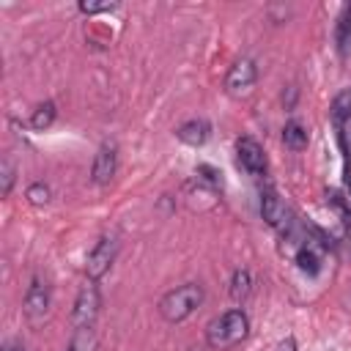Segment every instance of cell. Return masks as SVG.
Here are the masks:
<instances>
[{"label":"cell","instance_id":"cell-2","mask_svg":"<svg viewBox=\"0 0 351 351\" xmlns=\"http://www.w3.org/2000/svg\"><path fill=\"white\" fill-rule=\"evenodd\" d=\"M203 299H206V291H203L200 282H184V285L170 288V291L159 299L156 313H159L162 321H167V324H181V321H186V318L203 304Z\"/></svg>","mask_w":351,"mask_h":351},{"label":"cell","instance_id":"cell-18","mask_svg":"<svg viewBox=\"0 0 351 351\" xmlns=\"http://www.w3.org/2000/svg\"><path fill=\"white\" fill-rule=\"evenodd\" d=\"M14 181H16V167H14L11 156H3V162H0V195H3V197L11 195Z\"/></svg>","mask_w":351,"mask_h":351},{"label":"cell","instance_id":"cell-22","mask_svg":"<svg viewBox=\"0 0 351 351\" xmlns=\"http://www.w3.org/2000/svg\"><path fill=\"white\" fill-rule=\"evenodd\" d=\"M277 351H296V337H293V335L282 337V340L277 343Z\"/></svg>","mask_w":351,"mask_h":351},{"label":"cell","instance_id":"cell-12","mask_svg":"<svg viewBox=\"0 0 351 351\" xmlns=\"http://www.w3.org/2000/svg\"><path fill=\"white\" fill-rule=\"evenodd\" d=\"M228 293H230V299L239 302V304H244V302L250 299V293H252V274H250V269H236V271L230 274Z\"/></svg>","mask_w":351,"mask_h":351},{"label":"cell","instance_id":"cell-17","mask_svg":"<svg viewBox=\"0 0 351 351\" xmlns=\"http://www.w3.org/2000/svg\"><path fill=\"white\" fill-rule=\"evenodd\" d=\"M99 346V337H96V329L93 326H82V329H74L69 346L63 351H96Z\"/></svg>","mask_w":351,"mask_h":351},{"label":"cell","instance_id":"cell-10","mask_svg":"<svg viewBox=\"0 0 351 351\" xmlns=\"http://www.w3.org/2000/svg\"><path fill=\"white\" fill-rule=\"evenodd\" d=\"M176 137H178L184 145L200 148V145H206V140L211 137V123H208L206 118H189V121H184V123L176 129Z\"/></svg>","mask_w":351,"mask_h":351},{"label":"cell","instance_id":"cell-13","mask_svg":"<svg viewBox=\"0 0 351 351\" xmlns=\"http://www.w3.org/2000/svg\"><path fill=\"white\" fill-rule=\"evenodd\" d=\"M293 261H296V266L304 271V274H318L321 271V252L310 244V241H304L299 250H296V255H293Z\"/></svg>","mask_w":351,"mask_h":351},{"label":"cell","instance_id":"cell-11","mask_svg":"<svg viewBox=\"0 0 351 351\" xmlns=\"http://www.w3.org/2000/svg\"><path fill=\"white\" fill-rule=\"evenodd\" d=\"M282 143H285V148H291V151H304L307 143H310L307 126H304L302 121H296V118L285 121V126H282Z\"/></svg>","mask_w":351,"mask_h":351},{"label":"cell","instance_id":"cell-23","mask_svg":"<svg viewBox=\"0 0 351 351\" xmlns=\"http://www.w3.org/2000/svg\"><path fill=\"white\" fill-rule=\"evenodd\" d=\"M0 351H25V346H22L19 340H8V343H5Z\"/></svg>","mask_w":351,"mask_h":351},{"label":"cell","instance_id":"cell-6","mask_svg":"<svg viewBox=\"0 0 351 351\" xmlns=\"http://www.w3.org/2000/svg\"><path fill=\"white\" fill-rule=\"evenodd\" d=\"M236 159H239L241 170H244V173H250L252 178H261V176H266L269 159H266V151H263V145H261L255 137L244 134V137H239V140H236Z\"/></svg>","mask_w":351,"mask_h":351},{"label":"cell","instance_id":"cell-3","mask_svg":"<svg viewBox=\"0 0 351 351\" xmlns=\"http://www.w3.org/2000/svg\"><path fill=\"white\" fill-rule=\"evenodd\" d=\"M52 310V291L49 282L41 274H33L27 288H25V299H22V315L27 318V324L38 326L41 321H47Z\"/></svg>","mask_w":351,"mask_h":351},{"label":"cell","instance_id":"cell-4","mask_svg":"<svg viewBox=\"0 0 351 351\" xmlns=\"http://www.w3.org/2000/svg\"><path fill=\"white\" fill-rule=\"evenodd\" d=\"M101 310V288L96 280H85L74 296L71 304V326L82 329V326H93Z\"/></svg>","mask_w":351,"mask_h":351},{"label":"cell","instance_id":"cell-21","mask_svg":"<svg viewBox=\"0 0 351 351\" xmlns=\"http://www.w3.org/2000/svg\"><path fill=\"white\" fill-rule=\"evenodd\" d=\"M197 176H200L206 184H211V186H219V173H217L211 165H197Z\"/></svg>","mask_w":351,"mask_h":351},{"label":"cell","instance_id":"cell-8","mask_svg":"<svg viewBox=\"0 0 351 351\" xmlns=\"http://www.w3.org/2000/svg\"><path fill=\"white\" fill-rule=\"evenodd\" d=\"M255 80H258V66H255V60H250V58H239V60L228 69L225 90H228L230 96H247V93L252 90Z\"/></svg>","mask_w":351,"mask_h":351},{"label":"cell","instance_id":"cell-20","mask_svg":"<svg viewBox=\"0 0 351 351\" xmlns=\"http://www.w3.org/2000/svg\"><path fill=\"white\" fill-rule=\"evenodd\" d=\"M77 8H80V14L93 16V14H110V11H115L118 5H115V3H90V0H82Z\"/></svg>","mask_w":351,"mask_h":351},{"label":"cell","instance_id":"cell-9","mask_svg":"<svg viewBox=\"0 0 351 351\" xmlns=\"http://www.w3.org/2000/svg\"><path fill=\"white\" fill-rule=\"evenodd\" d=\"M261 217H263V222H266L269 228H277V230H282V228L291 222L282 197H280L277 189H271V186H266V189L261 192Z\"/></svg>","mask_w":351,"mask_h":351},{"label":"cell","instance_id":"cell-15","mask_svg":"<svg viewBox=\"0 0 351 351\" xmlns=\"http://www.w3.org/2000/svg\"><path fill=\"white\" fill-rule=\"evenodd\" d=\"M329 118H332L337 126H343V123L351 121V85L343 88L340 93H335V99H332V104H329Z\"/></svg>","mask_w":351,"mask_h":351},{"label":"cell","instance_id":"cell-16","mask_svg":"<svg viewBox=\"0 0 351 351\" xmlns=\"http://www.w3.org/2000/svg\"><path fill=\"white\" fill-rule=\"evenodd\" d=\"M55 118H58L55 101H41V104H36L33 112H30V129L44 132V129H49V126L55 123Z\"/></svg>","mask_w":351,"mask_h":351},{"label":"cell","instance_id":"cell-5","mask_svg":"<svg viewBox=\"0 0 351 351\" xmlns=\"http://www.w3.org/2000/svg\"><path fill=\"white\" fill-rule=\"evenodd\" d=\"M115 258H118V239L110 236V233L99 236V241H96V244L90 247V252L85 255V277L101 282V277L112 269Z\"/></svg>","mask_w":351,"mask_h":351},{"label":"cell","instance_id":"cell-1","mask_svg":"<svg viewBox=\"0 0 351 351\" xmlns=\"http://www.w3.org/2000/svg\"><path fill=\"white\" fill-rule=\"evenodd\" d=\"M247 335H250V315L241 307H230L206 324V346L214 351H228L241 340H247Z\"/></svg>","mask_w":351,"mask_h":351},{"label":"cell","instance_id":"cell-19","mask_svg":"<svg viewBox=\"0 0 351 351\" xmlns=\"http://www.w3.org/2000/svg\"><path fill=\"white\" fill-rule=\"evenodd\" d=\"M25 197H27V203H33V206H47L49 197H52V189H49L44 181H33V184L25 189Z\"/></svg>","mask_w":351,"mask_h":351},{"label":"cell","instance_id":"cell-24","mask_svg":"<svg viewBox=\"0 0 351 351\" xmlns=\"http://www.w3.org/2000/svg\"><path fill=\"white\" fill-rule=\"evenodd\" d=\"M348 140H351V121H348Z\"/></svg>","mask_w":351,"mask_h":351},{"label":"cell","instance_id":"cell-14","mask_svg":"<svg viewBox=\"0 0 351 351\" xmlns=\"http://www.w3.org/2000/svg\"><path fill=\"white\" fill-rule=\"evenodd\" d=\"M335 44H337V52L343 58L351 52V5H346L340 11V19L335 25Z\"/></svg>","mask_w":351,"mask_h":351},{"label":"cell","instance_id":"cell-7","mask_svg":"<svg viewBox=\"0 0 351 351\" xmlns=\"http://www.w3.org/2000/svg\"><path fill=\"white\" fill-rule=\"evenodd\" d=\"M118 173V145L112 140H104L96 154H93V165H90V181L96 186H107Z\"/></svg>","mask_w":351,"mask_h":351}]
</instances>
